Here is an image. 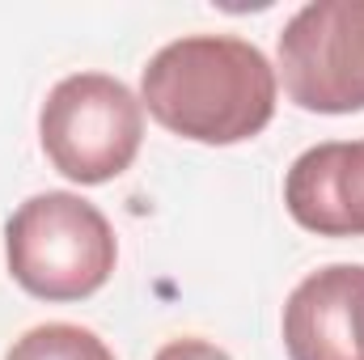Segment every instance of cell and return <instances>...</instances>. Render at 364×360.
<instances>
[{
	"label": "cell",
	"mask_w": 364,
	"mask_h": 360,
	"mask_svg": "<svg viewBox=\"0 0 364 360\" xmlns=\"http://www.w3.org/2000/svg\"><path fill=\"white\" fill-rule=\"evenodd\" d=\"M272 60L237 34H182L140 73V106L195 144H242L275 115Z\"/></svg>",
	"instance_id": "6da1fadb"
},
{
	"label": "cell",
	"mask_w": 364,
	"mask_h": 360,
	"mask_svg": "<svg viewBox=\"0 0 364 360\" xmlns=\"http://www.w3.org/2000/svg\"><path fill=\"white\" fill-rule=\"evenodd\" d=\"M13 280L38 301H85L119 259L110 221L73 191L30 195L4 225Z\"/></svg>",
	"instance_id": "7a4b0ae2"
},
{
	"label": "cell",
	"mask_w": 364,
	"mask_h": 360,
	"mask_svg": "<svg viewBox=\"0 0 364 360\" xmlns=\"http://www.w3.org/2000/svg\"><path fill=\"white\" fill-rule=\"evenodd\" d=\"M38 140L64 179L97 186L132 170L144 140V106L119 77L73 73L38 110Z\"/></svg>",
	"instance_id": "3957f363"
},
{
	"label": "cell",
	"mask_w": 364,
	"mask_h": 360,
	"mask_svg": "<svg viewBox=\"0 0 364 360\" xmlns=\"http://www.w3.org/2000/svg\"><path fill=\"white\" fill-rule=\"evenodd\" d=\"M275 81L314 115L364 110V0L301 4L275 43Z\"/></svg>",
	"instance_id": "277c9868"
},
{
	"label": "cell",
	"mask_w": 364,
	"mask_h": 360,
	"mask_svg": "<svg viewBox=\"0 0 364 360\" xmlns=\"http://www.w3.org/2000/svg\"><path fill=\"white\" fill-rule=\"evenodd\" d=\"M288 360H364V268L309 271L284 301Z\"/></svg>",
	"instance_id": "5b68a950"
},
{
	"label": "cell",
	"mask_w": 364,
	"mask_h": 360,
	"mask_svg": "<svg viewBox=\"0 0 364 360\" xmlns=\"http://www.w3.org/2000/svg\"><path fill=\"white\" fill-rule=\"evenodd\" d=\"M284 208L318 238H364V140L305 149L288 166Z\"/></svg>",
	"instance_id": "8992f818"
},
{
	"label": "cell",
	"mask_w": 364,
	"mask_h": 360,
	"mask_svg": "<svg viewBox=\"0 0 364 360\" xmlns=\"http://www.w3.org/2000/svg\"><path fill=\"white\" fill-rule=\"evenodd\" d=\"M4 360H114V352L93 335L90 327L43 322V327H30L21 339H13Z\"/></svg>",
	"instance_id": "52a82bcc"
},
{
	"label": "cell",
	"mask_w": 364,
	"mask_h": 360,
	"mask_svg": "<svg viewBox=\"0 0 364 360\" xmlns=\"http://www.w3.org/2000/svg\"><path fill=\"white\" fill-rule=\"evenodd\" d=\"M153 360H233L225 348H216V344H208V339H195V335H186V339H170L161 352Z\"/></svg>",
	"instance_id": "ba28073f"
}]
</instances>
